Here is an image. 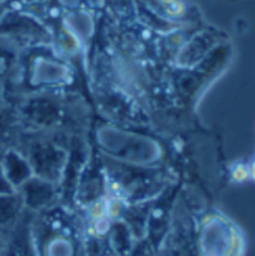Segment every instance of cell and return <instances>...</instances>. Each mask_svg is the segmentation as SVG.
Instances as JSON below:
<instances>
[{
	"label": "cell",
	"instance_id": "2",
	"mask_svg": "<svg viewBox=\"0 0 255 256\" xmlns=\"http://www.w3.org/2000/svg\"><path fill=\"white\" fill-rule=\"evenodd\" d=\"M44 92L26 96L15 104L20 123L24 132H51L66 134L80 128L81 112H77L75 99L68 98L65 93Z\"/></svg>",
	"mask_w": 255,
	"mask_h": 256
},
{
	"label": "cell",
	"instance_id": "13",
	"mask_svg": "<svg viewBox=\"0 0 255 256\" xmlns=\"http://www.w3.org/2000/svg\"><path fill=\"white\" fill-rule=\"evenodd\" d=\"M12 192H15V189L6 178V176L2 170V165H0V195H6V194H12Z\"/></svg>",
	"mask_w": 255,
	"mask_h": 256
},
{
	"label": "cell",
	"instance_id": "9",
	"mask_svg": "<svg viewBox=\"0 0 255 256\" xmlns=\"http://www.w3.org/2000/svg\"><path fill=\"white\" fill-rule=\"evenodd\" d=\"M26 213L27 210L24 208L23 200L17 190L12 194L0 195V236L5 240L18 226Z\"/></svg>",
	"mask_w": 255,
	"mask_h": 256
},
{
	"label": "cell",
	"instance_id": "12",
	"mask_svg": "<svg viewBox=\"0 0 255 256\" xmlns=\"http://www.w3.org/2000/svg\"><path fill=\"white\" fill-rule=\"evenodd\" d=\"M129 256H155V249H153V244L144 237L141 240H138L131 252Z\"/></svg>",
	"mask_w": 255,
	"mask_h": 256
},
{
	"label": "cell",
	"instance_id": "17",
	"mask_svg": "<svg viewBox=\"0 0 255 256\" xmlns=\"http://www.w3.org/2000/svg\"><path fill=\"white\" fill-rule=\"evenodd\" d=\"M0 18H2V16H0Z\"/></svg>",
	"mask_w": 255,
	"mask_h": 256
},
{
	"label": "cell",
	"instance_id": "16",
	"mask_svg": "<svg viewBox=\"0 0 255 256\" xmlns=\"http://www.w3.org/2000/svg\"><path fill=\"white\" fill-rule=\"evenodd\" d=\"M0 100H2V94H0Z\"/></svg>",
	"mask_w": 255,
	"mask_h": 256
},
{
	"label": "cell",
	"instance_id": "5",
	"mask_svg": "<svg viewBox=\"0 0 255 256\" xmlns=\"http://www.w3.org/2000/svg\"><path fill=\"white\" fill-rule=\"evenodd\" d=\"M0 36L11 40L17 48L21 46H39L50 40L48 33L41 24L24 15H6L0 18Z\"/></svg>",
	"mask_w": 255,
	"mask_h": 256
},
{
	"label": "cell",
	"instance_id": "10",
	"mask_svg": "<svg viewBox=\"0 0 255 256\" xmlns=\"http://www.w3.org/2000/svg\"><path fill=\"white\" fill-rule=\"evenodd\" d=\"M5 256H38L30 237V213L27 212L18 226L6 238Z\"/></svg>",
	"mask_w": 255,
	"mask_h": 256
},
{
	"label": "cell",
	"instance_id": "14",
	"mask_svg": "<svg viewBox=\"0 0 255 256\" xmlns=\"http://www.w3.org/2000/svg\"><path fill=\"white\" fill-rule=\"evenodd\" d=\"M5 249H6V240L0 236V256H5Z\"/></svg>",
	"mask_w": 255,
	"mask_h": 256
},
{
	"label": "cell",
	"instance_id": "8",
	"mask_svg": "<svg viewBox=\"0 0 255 256\" xmlns=\"http://www.w3.org/2000/svg\"><path fill=\"white\" fill-rule=\"evenodd\" d=\"M0 165L6 178L9 180V183L15 190L33 176L29 160L17 148H9L0 154Z\"/></svg>",
	"mask_w": 255,
	"mask_h": 256
},
{
	"label": "cell",
	"instance_id": "3",
	"mask_svg": "<svg viewBox=\"0 0 255 256\" xmlns=\"http://www.w3.org/2000/svg\"><path fill=\"white\" fill-rule=\"evenodd\" d=\"M68 138L72 136L66 134L23 130L15 148L26 156L33 176L60 186L69 154Z\"/></svg>",
	"mask_w": 255,
	"mask_h": 256
},
{
	"label": "cell",
	"instance_id": "4",
	"mask_svg": "<svg viewBox=\"0 0 255 256\" xmlns=\"http://www.w3.org/2000/svg\"><path fill=\"white\" fill-rule=\"evenodd\" d=\"M107 196L117 198L126 204L149 202L162 190V176L152 168L131 166L119 160H105L102 166Z\"/></svg>",
	"mask_w": 255,
	"mask_h": 256
},
{
	"label": "cell",
	"instance_id": "11",
	"mask_svg": "<svg viewBox=\"0 0 255 256\" xmlns=\"http://www.w3.org/2000/svg\"><path fill=\"white\" fill-rule=\"evenodd\" d=\"M20 48H17L11 40L0 36V87L6 81V78L14 70L18 57H20Z\"/></svg>",
	"mask_w": 255,
	"mask_h": 256
},
{
	"label": "cell",
	"instance_id": "6",
	"mask_svg": "<svg viewBox=\"0 0 255 256\" xmlns=\"http://www.w3.org/2000/svg\"><path fill=\"white\" fill-rule=\"evenodd\" d=\"M17 192L20 194L24 208L29 213H38L62 202L60 186L36 176H32L27 182H24Z\"/></svg>",
	"mask_w": 255,
	"mask_h": 256
},
{
	"label": "cell",
	"instance_id": "7",
	"mask_svg": "<svg viewBox=\"0 0 255 256\" xmlns=\"http://www.w3.org/2000/svg\"><path fill=\"white\" fill-rule=\"evenodd\" d=\"M21 134L23 128L17 106L0 100V154L9 148H15Z\"/></svg>",
	"mask_w": 255,
	"mask_h": 256
},
{
	"label": "cell",
	"instance_id": "1",
	"mask_svg": "<svg viewBox=\"0 0 255 256\" xmlns=\"http://www.w3.org/2000/svg\"><path fill=\"white\" fill-rule=\"evenodd\" d=\"M30 237L38 256H84L83 213L65 202L30 213Z\"/></svg>",
	"mask_w": 255,
	"mask_h": 256
},
{
	"label": "cell",
	"instance_id": "15",
	"mask_svg": "<svg viewBox=\"0 0 255 256\" xmlns=\"http://www.w3.org/2000/svg\"><path fill=\"white\" fill-rule=\"evenodd\" d=\"M2 2H5V0H0V3H2Z\"/></svg>",
	"mask_w": 255,
	"mask_h": 256
}]
</instances>
